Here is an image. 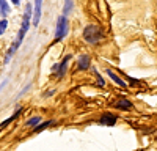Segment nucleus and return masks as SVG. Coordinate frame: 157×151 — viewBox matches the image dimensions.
I'll use <instances>...</instances> for the list:
<instances>
[{
  "instance_id": "f257e3e1",
  "label": "nucleus",
  "mask_w": 157,
  "mask_h": 151,
  "mask_svg": "<svg viewBox=\"0 0 157 151\" xmlns=\"http://www.w3.org/2000/svg\"><path fill=\"white\" fill-rule=\"evenodd\" d=\"M33 22V6L32 3H27L25 5V11H24V17H22V25H21V29H19V33H17V38H16V41L13 43V46L10 47V50L6 52V57H5V63H8L11 60V57L14 55V52L21 47L22 41H24V38L25 35H27L29 29H30V25Z\"/></svg>"
},
{
  "instance_id": "f03ea898",
  "label": "nucleus",
  "mask_w": 157,
  "mask_h": 151,
  "mask_svg": "<svg viewBox=\"0 0 157 151\" xmlns=\"http://www.w3.org/2000/svg\"><path fill=\"white\" fill-rule=\"evenodd\" d=\"M82 36H83V40L88 44H98V43H101L104 40V30L96 24H90V25H86V27L83 29Z\"/></svg>"
},
{
  "instance_id": "7ed1b4c3",
  "label": "nucleus",
  "mask_w": 157,
  "mask_h": 151,
  "mask_svg": "<svg viewBox=\"0 0 157 151\" xmlns=\"http://www.w3.org/2000/svg\"><path fill=\"white\" fill-rule=\"evenodd\" d=\"M68 32H69L68 17L64 16V14H61V16H58V19H57V29H55V43H58V41H63L64 38H66Z\"/></svg>"
},
{
  "instance_id": "20e7f679",
  "label": "nucleus",
  "mask_w": 157,
  "mask_h": 151,
  "mask_svg": "<svg viewBox=\"0 0 157 151\" xmlns=\"http://www.w3.org/2000/svg\"><path fill=\"white\" fill-rule=\"evenodd\" d=\"M71 58H72L71 55H66V57H64V58L58 63V65L54 66V72H55V77H57V79H63L64 74L68 72V66H69Z\"/></svg>"
},
{
  "instance_id": "39448f33",
  "label": "nucleus",
  "mask_w": 157,
  "mask_h": 151,
  "mask_svg": "<svg viewBox=\"0 0 157 151\" xmlns=\"http://www.w3.org/2000/svg\"><path fill=\"white\" fill-rule=\"evenodd\" d=\"M116 115L115 113H110V112H105L104 115L99 118V123L104 124V126H115L116 124Z\"/></svg>"
},
{
  "instance_id": "423d86ee",
  "label": "nucleus",
  "mask_w": 157,
  "mask_h": 151,
  "mask_svg": "<svg viewBox=\"0 0 157 151\" xmlns=\"http://www.w3.org/2000/svg\"><path fill=\"white\" fill-rule=\"evenodd\" d=\"M113 107L118 109V110H130V109L134 107V104L130 103L127 98H118V101L113 104Z\"/></svg>"
},
{
  "instance_id": "0eeeda50",
  "label": "nucleus",
  "mask_w": 157,
  "mask_h": 151,
  "mask_svg": "<svg viewBox=\"0 0 157 151\" xmlns=\"http://www.w3.org/2000/svg\"><path fill=\"white\" fill-rule=\"evenodd\" d=\"M91 65L90 55H80L77 60V71H86Z\"/></svg>"
},
{
  "instance_id": "6e6552de",
  "label": "nucleus",
  "mask_w": 157,
  "mask_h": 151,
  "mask_svg": "<svg viewBox=\"0 0 157 151\" xmlns=\"http://www.w3.org/2000/svg\"><path fill=\"white\" fill-rule=\"evenodd\" d=\"M105 72H107V76H109V77H110V79H112V80L118 85V87H123V88H126V87H127V83H126V82H124L121 77H120V76H116L112 69H105Z\"/></svg>"
},
{
  "instance_id": "1a4fd4ad",
  "label": "nucleus",
  "mask_w": 157,
  "mask_h": 151,
  "mask_svg": "<svg viewBox=\"0 0 157 151\" xmlns=\"http://www.w3.org/2000/svg\"><path fill=\"white\" fill-rule=\"evenodd\" d=\"M11 13V8H10V3L6 0H0V17L6 19V16H10Z\"/></svg>"
},
{
  "instance_id": "9d476101",
  "label": "nucleus",
  "mask_w": 157,
  "mask_h": 151,
  "mask_svg": "<svg viewBox=\"0 0 157 151\" xmlns=\"http://www.w3.org/2000/svg\"><path fill=\"white\" fill-rule=\"evenodd\" d=\"M22 112H24V109H22V107H19V109H17V110L14 112V115H11L10 118H6V120H5V121L2 123V124H0V128H2V129H3V128H6V126H8L10 123H13V121H14V120H16V118H17V117L21 115Z\"/></svg>"
},
{
  "instance_id": "9b49d317",
  "label": "nucleus",
  "mask_w": 157,
  "mask_h": 151,
  "mask_svg": "<svg viewBox=\"0 0 157 151\" xmlns=\"http://www.w3.org/2000/svg\"><path fill=\"white\" fill-rule=\"evenodd\" d=\"M55 121L54 120H47V121H44V123H39L36 128L33 129V134H38V132H41V131H44L46 128H49V126H52Z\"/></svg>"
},
{
  "instance_id": "f8f14e48",
  "label": "nucleus",
  "mask_w": 157,
  "mask_h": 151,
  "mask_svg": "<svg viewBox=\"0 0 157 151\" xmlns=\"http://www.w3.org/2000/svg\"><path fill=\"white\" fill-rule=\"evenodd\" d=\"M41 123V117H33V118H30V120H27V123H25V126L27 128H36V126Z\"/></svg>"
},
{
  "instance_id": "ddd939ff",
  "label": "nucleus",
  "mask_w": 157,
  "mask_h": 151,
  "mask_svg": "<svg viewBox=\"0 0 157 151\" xmlns=\"http://www.w3.org/2000/svg\"><path fill=\"white\" fill-rule=\"evenodd\" d=\"M8 29V21L6 19H0V36H2Z\"/></svg>"
},
{
  "instance_id": "4468645a",
  "label": "nucleus",
  "mask_w": 157,
  "mask_h": 151,
  "mask_svg": "<svg viewBox=\"0 0 157 151\" xmlns=\"http://www.w3.org/2000/svg\"><path fill=\"white\" fill-rule=\"evenodd\" d=\"M94 77H96V80H98V83H99V87L101 88H104V87H105V82H104V79H102V76L94 69Z\"/></svg>"
},
{
  "instance_id": "2eb2a0df",
  "label": "nucleus",
  "mask_w": 157,
  "mask_h": 151,
  "mask_svg": "<svg viewBox=\"0 0 157 151\" xmlns=\"http://www.w3.org/2000/svg\"><path fill=\"white\" fill-rule=\"evenodd\" d=\"M72 10V0H64V16Z\"/></svg>"
},
{
  "instance_id": "dca6fc26",
  "label": "nucleus",
  "mask_w": 157,
  "mask_h": 151,
  "mask_svg": "<svg viewBox=\"0 0 157 151\" xmlns=\"http://www.w3.org/2000/svg\"><path fill=\"white\" fill-rule=\"evenodd\" d=\"M10 2H11L13 5H16V6H17V5H21V2H22V0H10Z\"/></svg>"
}]
</instances>
